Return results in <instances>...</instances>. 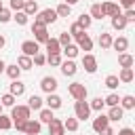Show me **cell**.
<instances>
[{"mask_svg":"<svg viewBox=\"0 0 135 135\" xmlns=\"http://www.w3.org/2000/svg\"><path fill=\"white\" fill-rule=\"evenodd\" d=\"M32 34H34V38H36L38 44L49 40V30H46V25L40 23V21H36V19H34V23H32Z\"/></svg>","mask_w":135,"mask_h":135,"instance_id":"cell-1","label":"cell"},{"mask_svg":"<svg viewBox=\"0 0 135 135\" xmlns=\"http://www.w3.org/2000/svg\"><path fill=\"white\" fill-rule=\"evenodd\" d=\"M68 93L76 99V101H80V99H86V95H89V91H86V86L82 84V82H72L70 86H68Z\"/></svg>","mask_w":135,"mask_h":135,"instance_id":"cell-2","label":"cell"},{"mask_svg":"<svg viewBox=\"0 0 135 135\" xmlns=\"http://www.w3.org/2000/svg\"><path fill=\"white\" fill-rule=\"evenodd\" d=\"M36 21H40V23H44V25L55 23V21H57V13H55V8H44V11H38V13H36Z\"/></svg>","mask_w":135,"mask_h":135,"instance_id":"cell-3","label":"cell"},{"mask_svg":"<svg viewBox=\"0 0 135 135\" xmlns=\"http://www.w3.org/2000/svg\"><path fill=\"white\" fill-rule=\"evenodd\" d=\"M74 114H76L78 120H86V118L91 116V108H89L86 99H80V101L74 103Z\"/></svg>","mask_w":135,"mask_h":135,"instance_id":"cell-4","label":"cell"},{"mask_svg":"<svg viewBox=\"0 0 135 135\" xmlns=\"http://www.w3.org/2000/svg\"><path fill=\"white\" fill-rule=\"evenodd\" d=\"M30 114H32V110L27 105H13V110H11V118L13 120H27Z\"/></svg>","mask_w":135,"mask_h":135,"instance_id":"cell-5","label":"cell"},{"mask_svg":"<svg viewBox=\"0 0 135 135\" xmlns=\"http://www.w3.org/2000/svg\"><path fill=\"white\" fill-rule=\"evenodd\" d=\"M36 53H40V44H38L36 40H25V42H21V55L34 57Z\"/></svg>","mask_w":135,"mask_h":135,"instance_id":"cell-6","label":"cell"},{"mask_svg":"<svg viewBox=\"0 0 135 135\" xmlns=\"http://www.w3.org/2000/svg\"><path fill=\"white\" fill-rule=\"evenodd\" d=\"M82 68H84V72L95 74V72H97V57L91 55V53H86V55L82 57Z\"/></svg>","mask_w":135,"mask_h":135,"instance_id":"cell-7","label":"cell"},{"mask_svg":"<svg viewBox=\"0 0 135 135\" xmlns=\"http://www.w3.org/2000/svg\"><path fill=\"white\" fill-rule=\"evenodd\" d=\"M101 11H103V17H114L120 13V6L112 0H105V2H101Z\"/></svg>","mask_w":135,"mask_h":135,"instance_id":"cell-8","label":"cell"},{"mask_svg":"<svg viewBox=\"0 0 135 135\" xmlns=\"http://www.w3.org/2000/svg\"><path fill=\"white\" fill-rule=\"evenodd\" d=\"M74 38H76V42H78V49H82V51H91V49H93V40L89 38V34H84V30H82L80 34H76Z\"/></svg>","mask_w":135,"mask_h":135,"instance_id":"cell-9","label":"cell"},{"mask_svg":"<svg viewBox=\"0 0 135 135\" xmlns=\"http://www.w3.org/2000/svg\"><path fill=\"white\" fill-rule=\"evenodd\" d=\"M59 68H61V74H63V76H74V74L78 72V65H76L74 59H65V61H61Z\"/></svg>","mask_w":135,"mask_h":135,"instance_id":"cell-10","label":"cell"},{"mask_svg":"<svg viewBox=\"0 0 135 135\" xmlns=\"http://www.w3.org/2000/svg\"><path fill=\"white\" fill-rule=\"evenodd\" d=\"M40 89H42L44 93H55V91H57V78L44 76V78L40 80Z\"/></svg>","mask_w":135,"mask_h":135,"instance_id":"cell-11","label":"cell"},{"mask_svg":"<svg viewBox=\"0 0 135 135\" xmlns=\"http://www.w3.org/2000/svg\"><path fill=\"white\" fill-rule=\"evenodd\" d=\"M49 135H65V129H63V120L61 118H53L49 122Z\"/></svg>","mask_w":135,"mask_h":135,"instance_id":"cell-12","label":"cell"},{"mask_svg":"<svg viewBox=\"0 0 135 135\" xmlns=\"http://www.w3.org/2000/svg\"><path fill=\"white\" fill-rule=\"evenodd\" d=\"M40 129H42V122H40V120L27 118V120H25V131H23V133H27V135H38Z\"/></svg>","mask_w":135,"mask_h":135,"instance_id":"cell-13","label":"cell"},{"mask_svg":"<svg viewBox=\"0 0 135 135\" xmlns=\"http://www.w3.org/2000/svg\"><path fill=\"white\" fill-rule=\"evenodd\" d=\"M8 93H11V95H15V97H21V95L25 93V84L17 78V80H13V82L8 84Z\"/></svg>","mask_w":135,"mask_h":135,"instance_id":"cell-14","label":"cell"},{"mask_svg":"<svg viewBox=\"0 0 135 135\" xmlns=\"http://www.w3.org/2000/svg\"><path fill=\"white\" fill-rule=\"evenodd\" d=\"M110 124V118H108V114H99L97 118H93V131L95 133H99L101 129H105Z\"/></svg>","mask_w":135,"mask_h":135,"instance_id":"cell-15","label":"cell"},{"mask_svg":"<svg viewBox=\"0 0 135 135\" xmlns=\"http://www.w3.org/2000/svg\"><path fill=\"white\" fill-rule=\"evenodd\" d=\"M46 95H49L46 101H44L46 108H49V110H59V108H61V97H59L57 93H46Z\"/></svg>","mask_w":135,"mask_h":135,"instance_id":"cell-16","label":"cell"},{"mask_svg":"<svg viewBox=\"0 0 135 135\" xmlns=\"http://www.w3.org/2000/svg\"><path fill=\"white\" fill-rule=\"evenodd\" d=\"M112 46L118 51V53H124L127 49H129V40L124 38V36H118V38H112Z\"/></svg>","mask_w":135,"mask_h":135,"instance_id":"cell-17","label":"cell"},{"mask_svg":"<svg viewBox=\"0 0 135 135\" xmlns=\"http://www.w3.org/2000/svg\"><path fill=\"white\" fill-rule=\"evenodd\" d=\"M133 63H135L133 55H129L127 51L124 53H118V65L120 68H133Z\"/></svg>","mask_w":135,"mask_h":135,"instance_id":"cell-18","label":"cell"},{"mask_svg":"<svg viewBox=\"0 0 135 135\" xmlns=\"http://www.w3.org/2000/svg\"><path fill=\"white\" fill-rule=\"evenodd\" d=\"M127 25H129V23H127V19L122 17V13H118V15H114V17H112V27H114V30H118V32H120V30H124Z\"/></svg>","mask_w":135,"mask_h":135,"instance_id":"cell-19","label":"cell"},{"mask_svg":"<svg viewBox=\"0 0 135 135\" xmlns=\"http://www.w3.org/2000/svg\"><path fill=\"white\" fill-rule=\"evenodd\" d=\"M78 51H80V49H78V44H72V42H70V44H65V46H61V53H63L68 59H74V57L78 55Z\"/></svg>","mask_w":135,"mask_h":135,"instance_id":"cell-20","label":"cell"},{"mask_svg":"<svg viewBox=\"0 0 135 135\" xmlns=\"http://www.w3.org/2000/svg\"><path fill=\"white\" fill-rule=\"evenodd\" d=\"M122 114H124V110H122L120 105H112L110 112H108V118H110V122H112V120L116 122V120H122Z\"/></svg>","mask_w":135,"mask_h":135,"instance_id":"cell-21","label":"cell"},{"mask_svg":"<svg viewBox=\"0 0 135 135\" xmlns=\"http://www.w3.org/2000/svg\"><path fill=\"white\" fill-rule=\"evenodd\" d=\"M23 13H25L27 17L36 15V13H38V2H36V0H25V4H23Z\"/></svg>","mask_w":135,"mask_h":135,"instance_id":"cell-22","label":"cell"},{"mask_svg":"<svg viewBox=\"0 0 135 135\" xmlns=\"http://www.w3.org/2000/svg\"><path fill=\"white\" fill-rule=\"evenodd\" d=\"M44 44H46L49 55H51V53H61V44H59V40H57V38H51V36H49V40H46Z\"/></svg>","mask_w":135,"mask_h":135,"instance_id":"cell-23","label":"cell"},{"mask_svg":"<svg viewBox=\"0 0 135 135\" xmlns=\"http://www.w3.org/2000/svg\"><path fill=\"white\" fill-rule=\"evenodd\" d=\"M4 72H6V76H8L11 80H17V78L21 76V68H19L17 63H13V65H6V68H4Z\"/></svg>","mask_w":135,"mask_h":135,"instance_id":"cell-24","label":"cell"},{"mask_svg":"<svg viewBox=\"0 0 135 135\" xmlns=\"http://www.w3.org/2000/svg\"><path fill=\"white\" fill-rule=\"evenodd\" d=\"M133 68H122L120 70V74H118V80L120 82H133Z\"/></svg>","mask_w":135,"mask_h":135,"instance_id":"cell-25","label":"cell"},{"mask_svg":"<svg viewBox=\"0 0 135 135\" xmlns=\"http://www.w3.org/2000/svg\"><path fill=\"white\" fill-rule=\"evenodd\" d=\"M122 110H133L135 108V97L133 95H124V97H120V103H118Z\"/></svg>","mask_w":135,"mask_h":135,"instance_id":"cell-26","label":"cell"},{"mask_svg":"<svg viewBox=\"0 0 135 135\" xmlns=\"http://www.w3.org/2000/svg\"><path fill=\"white\" fill-rule=\"evenodd\" d=\"M38 112H40V114H38V120H40V122H46V124H49V122L55 118V116H53V110H49V108H40Z\"/></svg>","mask_w":135,"mask_h":135,"instance_id":"cell-27","label":"cell"},{"mask_svg":"<svg viewBox=\"0 0 135 135\" xmlns=\"http://www.w3.org/2000/svg\"><path fill=\"white\" fill-rule=\"evenodd\" d=\"M99 46L105 51V49H110L112 46V34H108V32H101L99 34Z\"/></svg>","mask_w":135,"mask_h":135,"instance_id":"cell-28","label":"cell"},{"mask_svg":"<svg viewBox=\"0 0 135 135\" xmlns=\"http://www.w3.org/2000/svg\"><path fill=\"white\" fill-rule=\"evenodd\" d=\"M17 65H19L21 70H32V68H34V63H32V57H27V55H19V59H17Z\"/></svg>","mask_w":135,"mask_h":135,"instance_id":"cell-29","label":"cell"},{"mask_svg":"<svg viewBox=\"0 0 135 135\" xmlns=\"http://www.w3.org/2000/svg\"><path fill=\"white\" fill-rule=\"evenodd\" d=\"M55 13H57V17H70V15H72V6L65 4V2H61V4L55 8Z\"/></svg>","mask_w":135,"mask_h":135,"instance_id":"cell-30","label":"cell"},{"mask_svg":"<svg viewBox=\"0 0 135 135\" xmlns=\"http://www.w3.org/2000/svg\"><path fill=\"white\" fill-rule=\"evenodd\" d=\"M42 103H44V101H42V97H38V95H32V97L27 99V108H30V110H40Z\"/></svg>","mask_w":135,"mask_h":135,"instance_id":"cell-31","label":"cell"},{"mask_svg":"<svg viewBox=\"0 0 135 135\" xmlns=\"http://www.w3.org/2000/svg\"><path fill=\"white\" fill-rule=\"evenodd\" d=\"M91 19H103V11H101V2H95L91 6Z\"/></svg>","mask_w":135,"mask_h":135,"instance_id":"cell-32","label":"cell"},{"mask_svg":"<svg viewBox=\"0 0 135 135\" xmlns=\"http://www.w3.org/2000/svg\"><path fill=\"white\" fill-rule=\"evenodd\" d=\"M82 30H89L91 27V23H93V19H91V15H86V13H82L80 17H78V21H76Z\"/></svg>","mask_w":135,"mask_h":135,"instance_id":"cell-33","label":"cell"},{"mask_svg":"<svg viewBox=\"0 0 135 135\" xmlns=\"http://www.w3.org/2000/svg\"><path fill=\"white\" fill-rule=\"evenodd\" d=\"M15 95H11V93H4L2 97H0V103H2V108H13L15 105Z\"/></svg>","mask_w":135,"mask_h":135,"instance_id":"cell-34","label":"cell"},{"mask_svg":"<svg viewBox=\"0 0 135 135\" xmlns=\"http://www.w3.org/2000/svg\"><path fill=\"white\" fill-rule=\"evenodd\" d=\"M63 129H65V131H72V133L78 131V118H76V116H74V118H65V120H63Z\"/></svg>","mask_w":135,"mask_h":135,"instance_id":"cell-35","label":"cell"},{"mask_svg":"<svg viewBox=\"0 0 135 135\" xmlns=\"http://www.w3.org/2000/svg\"><path fill=\"white\" fill-rule=\"evenodd\" d=\"M0 129H2V131L13 129V118H11V116H6V114H0Z\"/></svg>","mask_w":135,"mask_h":135,"instance_id":"cell-36","label":"cell"},{"mask_svg":"<svg viewBox=\"0 0 135 135\" xmlns=\"http://www.w3.org/2000/svg\"><path fill=\"white\" fill-rule=\"evenodd\" d=\"M118 84H120V80H118V76H114V74H110V76L105 78V86H108V89H112V91H114V89H118Z\"/></svg>","mask_w":135,"mask_h":135,"instance_id":"cell-37","label":"cell"},{"mask_svg":"<svg viewBox=\"0 0 135 135\" xmlns=\"http://www.w3.org/2000/svg\"><path fill=\"white\" fill-rule=\"evenodd\" d=\"M103 103H105V105H110V108H112V105H118V103H120V97H118L116 93H110V95L103 99Z\"/></svg>","mask_w":135,"mask_h":135,"instance_id":"cell-38","label":"cell"},{"mask_svg":"<svg viewBox=\"0 0 135 135\" xmlns=\"http://www.w3.org/2000/svg\"><path fill=\"white\" fill-rule=\"evenodd\" d=\"M46 61H49L51 65H59L63 59H61V53H51V55H46Z\"/></svg>","mask_w":135,"mask_h":135,"instance_id":"cell-39","label":"cell"},{"mask_svg":"<svg viewBox=\"0 0 135 135\" xmlns=\"http://www.w3.org/2000/svg\"><path fill=\"white\" fill-rule=\"evenodd\" d=\"M103 105H105V103H103V99H101V97H95V99L89 103V108H91V110H97V112H101V110H103Z\"/></svg>","mask_w":135,"mask_h":135,"instance_id":"cell-40","label":"cell"},{"mask_svg":"<svg viewBox=\"0 0 135 135\" xmlns=\"http://www.w3.org/2000/svg\"><path fill=\"white\" fill-rule=\"evenodd\" d=\"M13 19H15L19 25H25V23H27V15H25L23 11H15V17H13Z\"/></svg>","mask_w":135,"mask_h":135,"instance_id":"cell-41","label":"cell"},{"mask_svg":"<svg viewBox=\"0 0 135 135\" xmlns=\"http://www.w3.org/2000/svg\"><path fill=\"white\" fill-rule=\"evenodd\" d=\"M57 40H59V44H61V46H65V44H70V42H72V36H70L68 32H61Z\"/></svg>","mask_w":135,"mask_h":135,"instance_id":"cell-42","label":"cell"},{"mask_svg":"<svg viewBox=\"0 0 135 135\" xmlns=\"http://www.w3.org/2000/svg\"><path fill=\"white\" fill-rule=\"evenodd\" d=\"M32 63H34V65H44V63H46V57H44L42 53H36V55L32 57Z\"/></svg>","mask_w":135,"mask_h":135,"instance_id":"cell-43","label":"cell"},{"mask_svg":"<svg viewBox=\"0 0 135 135\" xmlns=\"http://www.w3.org/2000/svg\"><path fill=\"white\" fill-rule=\"evenodd\" d=\"M11 19H13L11 11H8V8H2V11H0V23H8Z\"/></svg>","mask_w":135,"mask_h":135,"instance_id":"cell-44","label":"cell"},{"mask_svg":"<svg viewBox=\"0 0 135 135\" xmlns=\"http://www.w3.org/2000/svg\"><path fill=\"white\" fill-rule=\"evenodd\" d=\"M122 17L127 19V23H133V21H135V8H127V11L122 13Z\"/></svg>","mask_w":135,"mask_h":135,"instance_id":"cell-45","label":"cell"},{"mask_svg":"<svg viewBox=\"0 0 135 135\" xmlns=\"http://www.w3.org/2000/svg\"><path fill=\"white\" fill-rule=\"evenodd\" d=\"M23 4H25V0H11V8L13 11H23Z\"/></svg>","mask_w":135,"mask_h":135,"instance_id":"cell-46","label":"cell"},{"mask_svg":"<svg viewBox=\"0 0 135 135\" xmlns=\"http://www.w3.org/2000/svg\"><path fill=\"white\" fill-rule=\"evenodd\" d=\"M80 32H82V27H80L78 23H72V25H70V36H72V38H74L76 34H80Z\"/></svg>","mask_w":135,"mask_h":135,"instance_id":"cell-47","label":"cell"},{"mask_svg":"<svg viewBox=\"0 0 135 135\" xmlns=\"http://www.w3.org/2000/svg\"><path fill=\"white\" fill-rule=\"evenodd\" d=\"M13 127L17 131H25V120H13Z\"/></svg>","mask_w":135,"mask_h":135,"instance_id":"cell-48","label":"cell"},{"mask_svg":"<svg viewBox=\"0 0 135 135\" xmlns=\"http://www.w3.org/2000/svg\"><path fill=\"white\" fill-rule=\"evenodd\" d=\"M118 4L124 6V8H133L135 6V0H118Z\"/></svg>","mask_w":135,"mask_h":135,"instance_id":"cell-49","label":"cell"},{"mask_svg":"<svg viewBox=\"0 0 135 135\" xmlns=\"http://www.w3.org/2000/svg\"><path fill=\"white\" fill-rule=\"evenodd\" d=\"M118 135H135V131H133L131 127H124V129H120V131H118Z\"/></svg>","mask_w":135,"mask_h":135,"instance_id":"cell-50","label":"cell"},{"mask_svg":"<svg viewBox=\"0 0 135 135\" xmlns=\"http://www.w3.org/2000/svg\"><path fill=\"white\" fill-rule=\"evenodd\" d=\"M99 135H114V129H112V127L108 124L105 129H101V131H99Z\"/></svg>","mask_w":135,"mask_h":135,"instance_id":"cell-51","label":"cell"},{"mask_svg":"<svg viewBox=\"0 0 135 135\" xmlns=\"http://www.w3.org/2000/svg\"><path fill=\"white\" fill-rule=\"evenodd\" d=\"M4 44H6V38L0 34V49H4Z\"/></svg>","mask_w":135,"mask_h":135,"instance_id":"cell-52","label":"cell"},{"mask_svg":"<svg viewBox=\"0 0 135 135\" xmlns=\"http://www.w3.org/2000/svg\"><path fill=\"white\" fill-rule=\"evenodd\" d=\"M4 68H6V63H4V61H2V59H0V74H2V72H4Z\"/></svg>","mask_w":135,"mask_h":135,"instance_id":"cell-53","label":"cell"},{"mask_svg":"<svg viewBox=\"0 0 135 135\" xmlns=\"http://www.w3.org/2000/svg\"><path fill=\"white\" fill-rule=\"evenodd\" d=\"M63 2H65V4H70V6H72V4H76V2H78V0H63Z\"/></svg>","mask_w":135,"mask_h":135,"instance_id":"cell-54","label":"cell"},{"mask_svg":"<svg viewBox=\"0 0 135 135\" xmlns=\"http://www.w3.org/2000/svg\"><path fill=\"white\" fill-rule=\"evenodd\" d=\"M2 8H4V6H2V0H0V11H2Z\"/></svg>","mask_w":135,"mask_h":135,"instance_id":"cell-55","label":"cell"},{"mask_svg":"<svg viewBox=\"0 0 135 135\" xmlns=\"http://www.w3.org/2000/svg\"><path fill=\"white\" fill-rule=\"evenodd\" d=\"M0 114H2V103H0Z\"/></svg>","mask_w":135,"mask_h":135,"instance_id":"cell-56","label":"cell"}]
</instances>
